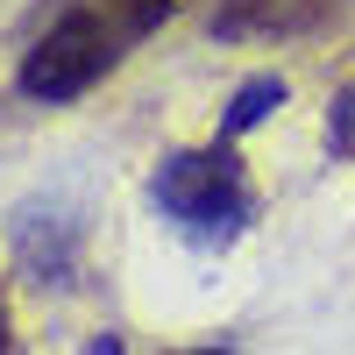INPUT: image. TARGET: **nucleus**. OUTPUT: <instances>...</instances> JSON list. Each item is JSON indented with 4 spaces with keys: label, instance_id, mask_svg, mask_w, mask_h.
<instances>
[{
    "label": "nucleus",
    "instance_id": "nucleus-6",
    "mask_svg": "<svg viewBox=\"0 0 355 355\" xmlns=\"http://www.w3.org/2000/svg\"><path fill=\"white\" fill-rule=\"evenodd\" d=\"M93 8H100L114 28H121L128 43H142V36H157V28L178 15V0H93Z\"/></svg>",
    "mask_w": 355,
    "mask_h": 355
},
{
    "label": "nucleus",
    "instance_id": "nucleus-4",
    "mask_svg": "<svg viewBox=\"0 0 355 355\" xmlns=\"http://www.w3.org/2000/svg\"><path fill=\"white\" fill-rule=\"evenodd\" d=\"M355 0H220L214 8V36L220 43H291V36H320L334 28Z\"/></svg>",
    "mask_w": 355,
    "mask_h": 355
},
{
    "label": "nucleus",
    "instance_id": "nucleus-7",
    "mask_svg": "<svg viewBox=\"0 0 355 355\" xmlns=\"http://www.w3.org/2000/svg\"><path fill=\"white\" fill-rule=\"evenodd\" d=\"M327 142H334V157L355 164V85H341L334 107H327Z\"/></svg>",
    "mask_w": 355,
    "mask_h": 355
},
{
    "label": "nucleus",
    "instance_id": "nucleus-5",
    "mask_svg": "<svg viewBox=\"0 0 355 355\" xmlns=\"http://www.w3.org/2000/svg\"><path fill=\"white\" fill-rule=\"evenodd\" d=\"M277 107H284V78H277V71H256V78L234 85V100H227V114H220V135H227V142H242L249 128L270 121Z\"/></svg>",
    "mask_w": 355,
    "mask_h": 355
},
{
    "label": "nucleus",
    "instance_id": "nucleus-1",
    "mask_svg": "<svg viewBox=\"0 0 355 355\" xmlns=\"http://www.w3.org/2000/svg\"><path fill=\"white\" fill-rule=\"evenodd\" d=\"M150 199L192 249H234L256 220V185L227 135H214L206 150H171L150 171Z\"/></svg>",
    "mask_w": 355,
    "mask_h": 355
},
{
    "label": "nucleus",
    "instance_id": "nucleus-3",
    "mask_svg": "<svg viewBox=\"0 0 355 355\" xmlns=\"http://www.w3.org/2000/svg\"><path fill=\"white\" fill-rule=\"evenodd\" d=\"M8 249L28 270V284H71L85 256V220L64 199H21L8 214Z\"/></svg>",
    "mask_w": 355,
    "mask_h": 355
},
{
    "label": "nucleus",
    "instance_id": "nucleus-8",
    "mask_svg": "<svg viewBox=\"0 0 355 355\" xmlns=\"http://www.w3.org/2000/svg\"><path fill=\"white\" fill-rule=\"evenodd\" d=\"M0 348H15V334H8V306H0Z\"/></svg>",
    "mask_w": 355,
    "mask_h": 355
},
{
    "label": "nucleus",
    "instance_id": "nucleus-2",
    "mask_svg": "<svg viewBox=\"0 0 355 355\" xmlns=\"http://www.w3.org/2000/svg\"><path fill=\"white\" fill-rule=\"evenodd\" d=\"M121 57H128V36L93 8V0H71V8L21 50L15 85H21V100H36V107H64V100H85Z\"/></svg>",
    "mask_w": 355,
    "mask_h": 355
}]
</instances>
